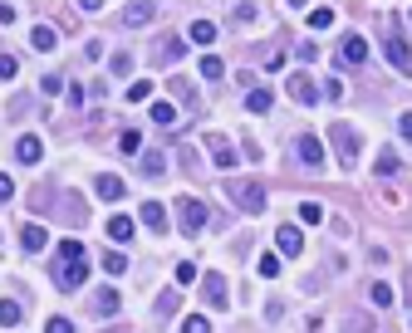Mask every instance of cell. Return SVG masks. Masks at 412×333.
<instances>
[{"instance_id":"obj_1","label":"cell","mask_w":412,"mask_h":333,"mask_svg":"<svg viewBox=\"0 0 412 333\" xmlns=\"http://www.w3.org/2000/svg\"><path fill=\"white\" fill-rule=\"evenodd\" d=\"M226 196H231L241 211H250V216L265 211V187L255 182V177H231V182H226Z\"/></svg>"},{"instance_id":"obj_2","label":"cell","mask_w":412,"mask_h":333,"mask_svg":"<svg viewBox=\"0 0 412 333\" xmlns=\"http://www.w3.org/2000/svg\"><path fill=\"white\" fill-rule=\"evenodd\" d=\"M329 142H334V152H339V162H344V166H353V162H358V147H364V142H358V133H353L348 123H329Z\"/></svg>"},{"instance_id":"obj_3","label":"cell","mask_w":412,"mask_h":333,"mask_svg":"<svg viewBox=\"0 0 412 333\" xmlns=\"http://www.w3.org/2000/svg\"><path fill=\"white\" fill-rule=\"evenodd\" d=\"M383 54H388V64H393L397 74H412V49H407V39H402L397 30H388V39H383Z\"/></svg>"},{"instance_id":"obj_4","label":"cell","mask_w":412,"mask_h":333,"mask_svg":"<svg viewBox=\"0 0 412 333\" xmlns=\"http://www.w3.org/2000/svg\"><path fill=\"white\" fill-rule=\"evenodd\" d=\"M84 280H88V260H59V269H55L59 289H79Z\"/></svg>"},{"instance_id":"obj_5","label":"cell","mask_w":412,"mask_h":333,"mask_svg":"<svg viewBox=\"0 0 412 333\" xmlns=\"http://www.w3.org/2000/svg\"><path fill=\"white\" fill-rule=\"evenodd\" d=\"M206 152H212V162L221 166V172H231V166H236V147L226 142V133H206Z\"/></svg>"},{"instance_id":"obj_6","label":"cell","mask_w":412,"mask_h":333,"mask_svg":"<svg viewBox=\"0 0 412 333\" xmlns=\"http://www.w3.org/2000/svg\"><path fill=\"white\" fill-rule=\"evenodd\" d=\"M177 216H182V231H187V236H196V231L206 226V201L182 196V211H177Z\"/></svg>"},{"instance_id":"obj_7","label":"cell","mask_w":412,"mask_h":333,"mask_svg":"<svg viewBox=\"0 0 412 333\" xmlns=\"http://www.w3.org/2000/svg\"><path fill=\"white\" fill-rule=\"evenodd\" d=\"M138 220H142L152 236H162V231H167V206H162V201H142V206H138Z\"/></svg>"},{"instance_id":"obj_8","label":"cell","mask_w":412,"mask_h":333,"mask_svg":"<svg viewBox=\"0 0 412 333\" xmlns=\"http://www.w3.org/2000/svg\"><path fill=\"white\" fill-rule=\"evenodd\" d=\"M294 152H299V162L309 166V172H315V166H324V142H319L315 133H304V137L294 142Z\"/></svg>"},{"instance_id":"obj_9","label":"cell","mask_w":412,"mask_h":333,"mask_svg":"<svg viewBox=\"0 0 412 333\" xmlns=\"http://www.w3.org/2000/svg\"><path fill=\"white\" fill-rule=\"evenodd\" d=\"M201 294H206V304H212V309H226V304H231V289H226L221 274H206V280H201Z\"/></svg>"},{"instance_id":"obj_10","label":"cell","mask_w":412,"mask_h":333,"mask_svg":"<svg viewBox=\"0 0 412 333\" xmlns=\"http://www.w3.org/2000/svg\"><path fill=\"white\" fill-rule=\"evenodd\" d=\"M93 191L103 196V201H123V177H113V172H98V182H93Z\"/></svg>"},{"instance_id":"obj_11","label":"cell","mask_w":412,"mask_h":333,"mask_svg":"<svg viewBox=\"0 0 412 333\" xmlns=\"http://www.w3.org/2000/svg\"><path fill=\"white\" fill-rule=\"evenodd\" d=\"M20 245H25V250H30V255H39V250H44V245H49V231H44V226H39V220H30V226H25V231H20Z\"/></svg>"},{"instance_id":"obj_12","label":"cell","mask_w":412,"mask_h":333,"mask_svg":"<svg viewBox=\"0 0 412 333\" xmlns=\"http://www.w3.org/2000/svg\"><path fill=\"white\" fill-rule=\"evenodd\" d=\"M275 245H280V255H290V260H294V255L304 250V236H299L294 226H280V231H275Z\"/></svg>"},{"instance_id":"obj_13","label":"cell","mask_w":412,"mask_h":333,"mask_svg":"<svg viewBox=\"0 0 412 333\" xmlns=\"http://www.w3.org/2000/svg\"><path fill=\"white\" fill-rule=\"evenodd\" d=\"M290 98L315 108V103H319V88H315V79H304V74H299V79H290Z\"/></svg>"},{"instance_id":"obj_14","label":"cell","mask_w":412,"mask_h":333,"mask_svg":"<svg viewBox=\"0 0 412 333\" xmlns=\"http://www.w3.org/2000/svg\"><path fill=\"white\" fill-rule=\"evenodd\" d=\"M364 54H368V44L358 39V35H348V39L339 44V64H364Z\"/></svg>"},{"instance_id":"obj_15","label":"cell","mask_w":412,"mask_h":333,"mask_svg":"<svg viewBox=\"0 0 412 333\" xmlns=\"http://www.w3.org/2000/svg\"><path fill=\"white\" fill-rule=\"evenodd\" d=\"M15 157H20V162H25V166H35V162H39V157H44V142H39V137H30V133H25V137H20V142H15Z\"/></svg>"},{"instance_id":"obj_16","label":"cell","mask_w":412,"mask_h":333,"mask_svg":"<svg viewBox=\"0 0 412 333\" xmlns=\"http://www.w3.org/2000/svg\"><path fill=\"white\" fill-rule=\"evenodd\" d=\"M138 172H142V177H152V182H158V177H167V157H162V152H142Z\"/></svg>"},{"instance_id":"obj_17","label":"cell","mask_w":412,"mask_h":333,"mask_svg":"<svg viewBox=\"0 0 412 333\" xmlns=\"http://www.w3.org/2000/svg\"><path fill=\"white\" fill-rule=\"evenodd\" d=\"M109 240H113V245L133 240V216H118V211L109 216Z\"/></svg>"},{"instance_id":"obj_18","label":"cell","mask_w":412,"mask_h":333,"mask_svg":"<svg viewBox=\"0 0 412 333\" xmlns=\"http://www.w3.org/2000/svg\"><path fill=\"white\" fill-rule=\"evenodd\" d=\"M373 172H378V177H393V172H402V157H397L393 147H378V162H373Z\"/></svg>"},{"instance_id":"obj_19","label":"cell","mask_w":412,"mask_h":333,"mask_svg":"<svg viewBox=\"0 0 412 333\" xmlns=\"http://www.w3.org/2000/svg\"><path fill=\"white\" fill-rule=\"evenodd\" d=\"M270 103H275L270 88H250V93H245V108H250V113H270Z\"/></svg>"},{"instance_id":"obj_20","label":"cell","mask_w":412,"mask_h":333,"mask_svg":"<svg viewBox=\"0 0 412 333\" xmlns=\"http://www.w3.org/2000/svg\"><path fill=\"white\" fill-rule=\"evenodd\" d=\"M93 309H98V314H118V309H123L118 289H98V294H93Z\"/></svg>"},{"instance_id":"obj_21","label":"cell","mask_w":412,"mask_h":333,"mask_svg":"<svg viewBox=\"0 0 412 333\" xmlns=\"http://www.w3.org/2000/svg\"><path fill=\"white\" fill-rule=\"evenodd\" d=\"M30 44H35L39 54H49V49H55V30H49V25H35V30H30Z\"/></svg>"},{"instance_id":"obj_22","label":"cell","mask_w":412,"mask_h":333,"mask_svg":"<svg viewBox=\"0 0 412 333\" xmlns=\"http://www.w3.org/2000/svg\"><path fill=\"white\" fill-rule=\"evenodd\" d=\"M152 123H158V128H172V123H177V108H172V103H152Z\"/></svg>"},{"instance_id":"obj_23","label":"cell","mask_w":412,"mask_h":333,"mask_svg":"<svg viewBox=\"0 0 412 333\" xmlns=\"http://www.w3.org/2000/svg\"><path fill=\"white\" fill-rule=\"evenodd\" d=\"M299 220H304V226H319V220H324V206H319V201H299Z\"/></svg>"},{"instance_id":"obj_24","label":"cell","mask_w":412,"mask_h":333,"mask_svg":"<svg viewBox=\"0 0 412 333\" xmlns=\"http://www.w3.org/2000/svg\"><path fill=\"white\" fill-rule=\"evenodd\" d=\"M147 20H152V6H128V10H123V25H133V30L147 25Z\"/></svg>"},{"instance_id":"obj_25","label":"cell","mask_w":412,"mask_h":333,"mask_svg":"<svg viewBox=\"0 0 412 333\" xmlns=\"http://www.w3.org/2000/svg\"><path fill=\"white\" fill-rule=\"evenodd\" d=\"M20 323V304L15 299H0V328H15Z\"/></svg>"},{"instance_id":"obj_26","label":"cell","mask_w":412,"mask_h":333,"mask_svg":"<svg viewBox=\"0 0 412 333\" xmlns=\"http://www.w3.org/2000/svg\"><path fill=\"white\" fill-rule=\"evenodd\" d=\"M191 39H196V44H212V39H216V25H212V20H191Z\"/></svg>"},{"instance_id":"obj_27","label":"cell","mask_w":412,"mask_h":333,"mask_svg":"<svg viewBox=\"0 0 412 333\" xmlns=\"http://www.w3.org/2000/svg\"><path fill=\"white\" fill-rule=\"evenodd\" d=\"M152 98V79H138V84H128V103H147Z\"/></svg>"},{"instance_id":"obj_28","label":"cell","mask_w":412,"mask_h":333,"mask_svg":"<svg viewBox=\"0 0 412 333\" xmlns=\"http://www.w3.org/2000/svg\"><path fill=\"white\" fill-rule=\"evenodd\" d=\"M368 294H373V304H378V309H393V299H397V294H393V285H383V280H378Z\"/></svg>"},{"instance_id":"obj_29","label":"cell","mask_w":412,"mask_h":333,"mask_svg":"<svg viewBox=\"0 0 412 333\" xmlns=\"http://www.w3.org/2000/svg\"><path fill=\"white\" fill-rule=\"evenodd\" d=\"M158 59H162V64H177V59H182V39H162Z\"/></svg>"},{"instance_id":"obj_30","label":"cell","mask_w":412,"mask_h":333,"mask_svg":"<svg viewBox=\"0 0 412 333\" xmlns=\"http://www.w3.org/2000/svg\"><path fill=\"white\" fill-rule=\"evenodd\" d=\"M329 25H334V10H329V6L309 10V30H329Z\"/></svg>"},{"instance_id":"obj_31","label":"cell","mask_w":412,"mask_h":333,"mask_svg":"<svg viewBox=\"0 0 412 333\" xmlns=\"http://www.w3.org/2000/svg\"><path fill=\"white\" fill-rule=\"evenodd\" d=\"M368 328H373L368 314H348V318H344V333H368Z\"/></svg>"},{"instance_id":"obj_32","label":"cell","mask_w":412,"mask_h":333,"mask_svg":"<svg viewBox=\"0 0 412 333\" xmlns=\"http://www.w3.org/2000/svg\"><path fill=\"white\" fill-rule=\"evenodd\" d=\"M103 269H109V274H123V269H128V255H123V250H109V255H103Z\"/></svg>"},{"instance_id":"obj_33","label":"cell","mask_w":412,"mask_h":333,"mask_svg":"<svg viewBox=\"0 0 412 333\" xmlns=\"http://www.w3.org/2000/svg\"><path fill=\"white\" fill-rule=\"evenodd\" d=\"M261 274H265V280H280V255H275V250L261 255Z\"/></svg>"},{"instance_id":"obj_34","label":"cell","mask_w":412,"mask_h":333,"mask_svg":"<svg viewBox=\"0 0 412 333\" xmlns=\"http://www.w3.org/2000/svg\"><path fill=\"white\" fill-rule=\"evenodd\" d=\"M177 304H182V299H177V289H162L152 309H158V314H177Z\"/></svg>"},{"instance_id":"obj_35","label":"cell","mask_w":412,"mask_h":333,"mask_svg":"<svg viewBox=\"0 0 412 333\" xmlns=\"http://www.w3.org/2000/svg\"><path fill=\"white\" fill-rule=\"evenodd\" d=\"M226 74V64L216 59V54H206V59H201V79H221Z\"/></svg>"},{"instance_id":"obj_36","label":"cell","mask_w":412,"mask_h":333,"mask_svg":"<svg viewBox=\"0 0 412 333\" xmlns=\"http://www.w3.org/2000/svg\"><path fill=\"white\" fill-rule=\"evenodd\" d=\"M191 280H201V269H196V265H191V260H182V265H177V285H182V289H187V285H191Z\"/></svg>"},{"instance_id":"obj_37","label":"cell","mask_w":412,"mask_h":333,"mask_svg":"<svg viewBox=\"0 0 412 333\" xmlns=\"http://www.w3.org/2000/svg\"><path fill=\"white\" fill-rule=\"evenodd\" d=\"M182 333H212V323H206L201 314H191V318H182Z\"/></svg>"},{"instance_id":"obj_38","label":"cell","mask_w":412,"mask_h":333,"mask_svg":"<svg viewBox=\"0 0 412 333\" xmlns=\"http://www.w3.org/2000/svg\"><path fill=\"white\" fill-rule=\"evenodd\" d=\"M59 260H84V240H64L59 245Z\"/></svg>"},{"instance_id":"obj_39","label":"cell","mask_w":412,"mask_h":333,"mask_svg":"<svg viewBox=\"0 0 412 333\" xmlns=\"http://www.w3.org/2000/svg\"><path fill=\"white\" fill-rule=\"evenodd\" d=\"M118 147H123V152H138V147H142V137H138V133H133V128H128V133H123V137H118Z\"/></svg>"},{"instance_id":"obj_40","label":"cell","mask_w":412,"mask_h":333,"mask_svg":"<svg viewBox=\"0 0 412 333\" xmlns=\"http://www.w3.org/2000/svg\"><path fill=\"white\" fill-rule=\"evenodd\" d=\"M44 333H74V323H69V318H49Z\"/></svg>"},{"instance_id":"obj_41","label":"cell","mask_w":412,"mask_h":333,"mask_svg":"<svg viewBox=\"0 0 412 333\" xmlns=\"http://www.w3.org/2000/svg\"><path fill=\"white\" fill-rule=\"evenodd\" d=\"M0 79H15V54H0Z\"/></svg>"},{"instance_id":"obj_42","label":"cell","mask_w":412,"mask_h":333,"mask_svg":"<svg viewBox=\"0 0 412 333\" xmlns=\"http://www.w3.org/2000/svg\"><path fill=\"white\" fill-rule=\"evenodd\" d=\"M324 98H334V103H339V98H344V84H339V79H324Z\"/></svg>"},{"instance_id":"obj_43","label":"cell","mask_w":412,"mask_h":333,"mask_svg":"<svg viewBox=\"0 0 412 333\" xmlns=\"http://www.w3.org/2000/svg\"><path fill=\"white\" fill-rule=\"evenodd\" d=\"M10 196H15V182H10L6 172H0V201H10Z\"/></svg>"},{"instance_id":"obj_44","label":"cell","mask_w":412,"mask_h":333,"mask_svg":"<svg viewBox=\"0 0 412 333\" xmlns=\"http://www.w3.org/2000/svg\"><path fill=\"white\" fill-rule=\"evenodd\" d=\"M397 133H402V137L412 142V113H402V118H397Z\"/></svg>"},{"instance_id":"obj_45","label":"cell","mask_w":412,"mask_h":333,"mask_svg":"<svg viewBox=\"0 0 412 333\" xmlns=\"http://www.w3.org/2000/svg\"><path fill=\"white\" fill-rule=\"evenodd\" d=\"M10 20H15V10H10V6H0V25H10Z\"/></svg>"}]
</instances>
